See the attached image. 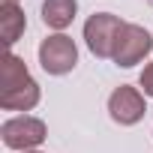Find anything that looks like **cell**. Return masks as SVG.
<instances>
[{"label": "cell", "mask_w": 153, "mask_h": 153, "mask_svg": "<svg viewBox=\"0 0 153 153\" xmlns=\"http://www.w3.org/2000/svg\"><path fill=\"white\" fill-rule=\"evenodd\" d=\"M39 63L48 75H66L75 69V63H78V48H75V42L63 33H54L48 39H42L39 45Z\"/></svg>", "instance_id": "cell-3"}, {"label": "cell", "mask_w": 153, "mask_h": 153, "mask_svg": "<svg viewBox=\"0 0 153 153\" xmlns=\"http://www.w3.org/2000/svg\"><path fill=\"white\" fill-rule=\"evenodd\" d=\"M126 21H120L117 15L111 12H96L87 18L84 24V39H87V48L96 54V57H114V45H117V36L123 30Z\"/></svg>", "instance_id": "cell-2"}, {"label": "cell", "mask_w": 153, "mask_h": 153, "mask_svg": "<svg viewBox=\"0 0 153 153\" xmlns=\"http://www.w3.org/2000/svg\"><path fill=\"white\" fill-rule=\"evenodd\" d=\"M75 12H78V3L75 0H45L42 3V21L54 30H63L72 24Z\"/></svg>", "instance_id": "cell-7"}, {"label": "cell", "mask_w": 153, "mask_h": 153, "mask_svg": "<svg viewBox=\"0 0 153 153\" xmlns=\"http://www.w3.org/2000/svg\"><path fill=\"white\" fill-rule=\"evenodd\" d=\"M150 48H153V39H150V33H147L144 27H138V24H123L111 60H114L117 66L129 69V66L141 63L144 54H150Z\"/></svg>", "instance_id": "cell-5"}, {"label": "cell", "mask_w": 153, "mask_h": 153, "mask_svg": "<svg viewBox=\"0 0 153 153\" xmlns=\"http://www.w3.org/2000/svg\"><path fill=\"white\" fill-rule=\"evenodd\" d=\"M3 3H15V0H3Z\"/></svg>", "instance_id": "cell-10"}, {"label": "cell", "mask_w": 153, "mask_h": 153, "mask_svg": "<svg viewBox=\"0 0 153 153\" xmlns=\"http://www.w3.org/2000/svg\"><path fill=\"white\" fill-rule=\"evenodd\" d=\"M0 135H3V144L6 147L30 153L33 147H39L45 141V123L39 117L21 114V117H12V120H6L3 126H0Z\"/></svg>", "instance_id": "cell-4"}, {"label": "cell", "mask_w": 153, "mask_h": 153, "mask_svg": "<svg viewBox=\"0 0 153 153\" xmlns=\"http://www.w3.org/2000/svg\"><path fill=\"white\" fill-rule=\"evenodd\" d=\"M141 90H144V96H153V63H147L141 72Z\"/></svg>", "instance_id": "cell-9"}, {"label": "cell", "mask_w": 153, "mask_h": 153, "mask_svg": "<svg viewBox=\"0 0 153 153\" xmlns=\"http://www.w3.org/2000/svg\"><path fill=\"white\" fill-rule=\"evenodd\" d=\"M36 102H39V84L27 72L24 60L6 51L0 60V105L6 111H30Z\"/></svg>", "instance_id": "cell-1"}, {"label": "cell", "mask_w": 153, "mask_h": 153, "mask_svg": "<svg viewBox=\"0 0 153 153\" xmlns=\"http://www.w3.org/2000/svg\"><path fill=\"white\" fill-rule=\"evenodd\" d=\"M27 21H24V12L15 6V3H3L0 6V33H3V45H15L18 36L24 33Z\"/></svg>", "instance_id": "cell-8"}, {"label": "cell", "mask_w": 153, "mask_h": 153, "mask_svg": "<svg viewBox=\"0 0 153 153\" xmlns=\"http://www.w3.org/2000/svg\"><path fill=\"white\" fill-rule=\"evenodd\" d=\"M150 3H153V0H150Z\"/></svg>", "instance_id": "cell-11"}, {"label": "cell", "mask_w": 153, "mask_h": 153, "mask_svg": "<svg viewBox=\"0 0 153 153\" xmlns=\"http://www.w3.org/2000/svg\"><path fill=\"white\" fill-rule=\"evenodd\" d=\"M108 114H111V120H117L120 126H132V123H138V120L144 117V96H141L135 87L123 84V87H117V90L108 96Z\"/></svg>", "instance_id": "cell-6"}]
</instances>
